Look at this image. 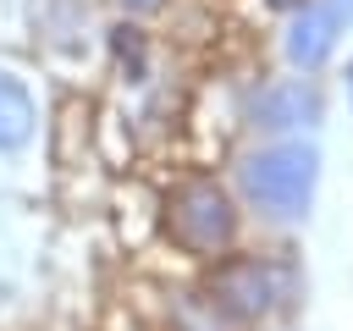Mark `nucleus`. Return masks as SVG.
<instances>
[{
	"label": "nucleus",
	"instance_id": "1",
	"mask_svg": "<svg viewBox=\"0 0 353 331\" xmlns=\"http://www.w3.org/2000/svg\"><path fill=\"white\" fill-rule=\"evenodd\" d=\"M314 182H320V149L303 138L265 143L237 166V188L265 221H298L314 199Z\"/></svg>",
	"mask_w": 353,
	"mask_h": 331
},
{
	"label": "nucleus",
	"instance_id": "8",
	"mask_svg": "<svg viewBox=\"0 0 353 331\" xmlns=\"http://www.w3.org/2000/svg\"><path fill=\"white\" fill-rule=\"evenodd\" d=\"M116 11L121 17H154V11H165V0H116Z\"/></svg>",
	"mask_w": 353,
	"mask_h": 331
},
{
	"label": "nucleus",
	"instance_id": "2",
	"mask_svg": "<svg viewBox=\"0 0 353 331\" xmlns=\"http://www.w3.org/2000/svg\"><path fill=\"white\" fill-rule=\"evenodd\" d=\"M165 232H171L176 248H188L199 259H215V254H226L237 243V204H232V193L221 182L193 177V182L171 188V199H165Z\"/></svg>",
	"mask_w": 353,
	"mask_h": 331
},
{
	"label": "nucleus",
	"instance_id": "4",
	"mask_svg": "<svg viewBox=\"0 0 353 331\" xmlns=\"http://www.w3.org/2000/svg\"><path fill=\"white\" fill-rule=\"evenodd\" d=\"M314 121H320V88L309 77L265 83L248 99V127H259V132H298V127H314Z\"/></svg>",
	"mask_w": 353,
	"mask_h": 331
},
{
	"label": "nucleus",
	"instance_id": "9",
	"mask_svg": "<svg viewBox=\"0 0 353 331\" xmlns=\"http://www.w3.org/2000/svg\"><path fill=\"white\" fill-rule=\"evenodd\" d=\"M265 6H276V11H298V6H309V0H265Z\"/></svg>",
	"mask_w": 353,
	"mask_h": 331
},
{
	"label": "nucleus",
	"instance_id": "6",
	"mask_svg": "<svg viewBox=\"0 0 353 331\" xmlns=\"http://www.w3.org/2000/svg\"><path fill=\"white\" fill-rule=\"evenodd\" d=\"M33 127H39V105L28 94V83L17 72H0V154H17L33 143Z\"/></svg>",
	"mask_w": 353,
	"mask_h": 331
},
{
	"label": "nucleus",
	"instance_id": "7",
	"mask_svg": "<svg viewBox=\"0 0 353 331\" xmlns=\"http://www.w3.org/2000/svg\"><path fill=\"white\" fill-rule=\"evenodd\" d=\"M110 55H116V66L127 72V83H143V66H149V39H143L138 17H121V22L110 28Z\"/></svg>",
	"mask_w": 353,
	"mask_h": 331
},
{
	"label": "nucleus",
	"instance_id": "3",
	"mask_svg": "<svg viewBox=\"0 0 353 331\" xmlns=\"http://www.w3.org/2000/svg\"><path fill=\"white\" fill-rule=\"evenodd\" d=\"M204 298H210V309L226 314V320H259V314H270V303H276V276H270L265 259L232 254V259H221V265L210 270Z\"/></svg>",
	"mask_w": 353,
	"mask_h": 331
},
{
	"label": "nucleus",
	"instance_id": "10",
	"mask_svg": "<svg viewBox=\"0 0 353 331\" xmlns=\"http://www.w3.org/2000/svg\"><path fill=\"white\" fill-rule=\"evenodd\" d=\"M347 94H353V61H347Z\"/></svg>",
	"mask_w": 353,
	"mask_h": 331
},
{
	"label": "nucleus",
	"instance_id": "5",
	"mask_svg": "<svg viewBox=\"0 0 353 331\" xmlns=\"http://www.w3.org/2000/svg\"><path fill=\"white\" fill-rule=\"evenodd\" d=\"M342 0H309L292 11V28H287V61L314 72L325 66V55L336 50V33H342Z\"/></svg>",
	"mask_w": 353,
	"mask_h": 331
}]
</instances>
